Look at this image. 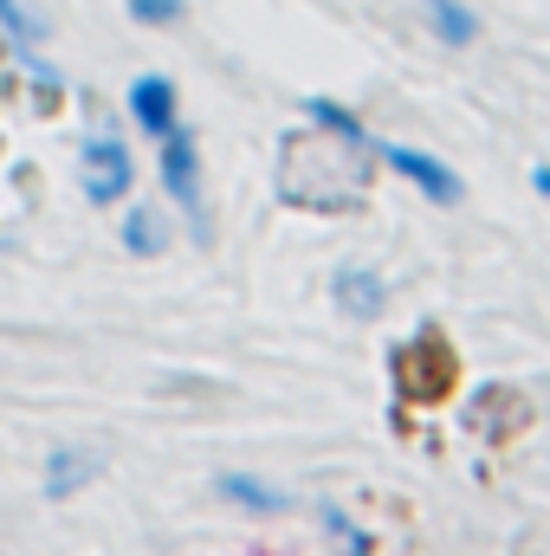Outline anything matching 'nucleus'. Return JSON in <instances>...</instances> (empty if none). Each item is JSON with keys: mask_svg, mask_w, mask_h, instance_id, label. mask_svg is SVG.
<instances>
[{"mask_svg": "<svg viewBox=\"0 0 550 556\" xmlns=\"http://www.w3.org/2000/svg\"><path fill=\"white\" fill-rule=\"evenodd\" d=\"M453 376H460V363H453V350H447L440 330H421L414 343L396 350V389L414 395V402H440L453 389Z\"/></svg>", "mask_w": 550, "mask_h": 556, "instance_id": "nucleus-1", "label": "nucleus"}, {"mask_svg": "<svg viewBox=\"0 0 550 556\" xmlns=\"http://www.w3.org/2000/svg\"><path fill=\"white\" fill-rule=\"evenodd\" d=\"M137 181V162H130V142L124 137H91L78 149V188L91 207H117Z\"/></svg>", "mask_w": 550, "mask_h": 556, "instance_id": "nucleus-2", "label": "nucleus"}, {"mask_svg": "<svg viewBox=\"0 0 550 556\" xmlns=\"http://www.w3.org/2000/svg\"><path fill=\"white\" fill-rule=\"evenodd\" d=\"M162 188H168V201L188 214L195 240H208V207H201V149H195V137H188L182 124L162 137Z\"/></svg>", "mask_w": 550, "mask_h": 556, "instance_id": "nucleus-3", "label": "nucleus"}, {"mask_svg": "<svg viewBox=\"0 0 550 556\" xmlns=\"http://www.w3.org/2000/svg\"><path fill=\"white\" fill-rule=\"evenodd\" d=\"M376 155H383L396 175H409V181L427 194V201H434V207H453V201L466 194V181H460L440 155H427V149H409V142H376Z\"/></svg>", "mask_w": 550, "mask_h": 556, "instance_id": "nucleus-4", "label": "nucleus"}, {"mask_svg": "<svg viewBox=\"0 0 550 556\" xmlns=\"http://www.w3.org/2000/svg\"><path fill=\"white\" fill-rule=\"evenodd\" d=\"M330 298H337V311L357 317V324H376V317L389 311V285H383V273H370V266H343V273L330 278Z\"/></svg>", "mask_w": 550, "mask_h": 556, "instance_id": "nucleus-5", "label": "nucleus"}, {"mask_svg": "<svg viewBox=\"0 0 550 556\" xmlns=\"http://www.w3.org/2000/svg\"><path fill=\"white\" fill-rule=\"evenodd\" d=\"M130 117H137L142 137L162 142L175 124H182V98H175V85H168V78H155V72L137 78V85H130Z\"/></svg>", "mask_w": 550, "mask_h": 556, "instance_id": "nucleus-6", "label": "nucleus"}, {"mask_svg": "<svg viewBox=\"0 0 550 556\" xmlns=\"http://www.w3.org/2000/svg\"><path fill=\"white\" fill-rule=\"evenodd\" d=\"M214 492H221L227 505L253 511V518H278V511H291V498H285L278 485H260L253 472H221V479H214Z\"/></svg>", "mask_w": 550, "mask_h": 556, "instance_id": "nucleus-7", "label": "nucleus"}, {"mask_svg": "<svg viewBox=\"0 0 550 556\" xmlns=\"http://www.w3.org/2000/svg\"><path fill=\"white\" fill-rule=\"evenodd\" d=\"M98 472V453H78V446H52L46 459V498H72L85 479Z\"/></svg>", "mask_w": 550, "mask_h": 556, "instance_id": "nucleus-8", "label": "nucleus"}, {"mask_svg": "<svg viewBox=\"0 0 550 556\" xmlns=\"http://www.w3.org/2000/svg\"><path fill=\"white\" fill-rule=\"evenodd\" d=\"M304 117H311V130H324V137H343V142L376 149V137L363 130V117H357V111H343L337 98H304Z\"/></svg>", "mask_w": 550, "mask_h": 556, "instance_id": "nucleus-9", "label": "nucleus"}, {"mask_svg": "<svg viewBox=\"0 0 550 556\" xmlns=\"http://www.w3.org/2000/svg\"><path fill=\"white\" fill-rule=\"evenodd\" d=\"M427 26H434V39L453 46V52H466V46L479 39V20H473L460 0H427Z\"/></svg>", "mask_w": 550, "mask_h": 556, "instance_id": "nucleus-10", "label": "nucleus"}, {"mask_svg": "<svg viewBox=\"0 0 550 556\" xmlns=\"http://www.w3.org/2000/svg\"><path fill=\"white\" fill-rule=\"evenodd\" d=\"M124 247H130L137 260H155V253L168 247V227H162L155 207H130V214H124Z\"/></svg>", "mask_w": 550, "mask_h": 556, "instance_id": "nucleus-11", "label": "nucleus"}, {"mask_svg": "<svg viewBox=\"0 0 550 556\" xmlns=\"http://www.w3.org/2000/svg\"><path fill=\"white\" fill-rule=\"evenodd\" d=\"M317 518H324V531H330V538H337L343 551H357V556L376 551V538H370V531H363V525H357L350 511H337V505H317Z\"/></svg>", "mask_w": 550, "mask_h": 556, "instance_id": "nucleus-12", "label": "nucleus"}, {"mask_svg": "<svg viewBox=\"0 0 550 556\" xmlns=\"http://www.w3.org/2000/svg\"><path fill=\"white\" fill-rule=\"evenodd\" d=\"M130 7V20H142V26H175L182 20V0H124Z\"/></svg>", "mask_w": 550, "mask_h": 556, "instance_id": "nucleus-13", "label": "nucleus"}, {"mask_svg": "<svg viewBox=\"0 0 550 556\" xmlns=\"http://www.w3.org/2000/svg\"><path fill=\"white\" fill-rule=\"evenodd\" d=\"M0 26H7L13 39H33V33H39V26H33V20L20 13V0H0Z\"/></svg>", "mask_w": 550, "mask_h": 556, "instance_id": "nucleus-14", "label": "nucleus"}, {"mask_svg": "<svg viewBox=\"0 0 550 556\" xmlns=\"http://www.w3.org/2000/svg\"><path fill=\"white\" fill-rule=\"evenodd\" d=\"M532 188H538V194L550 201V162H538V168H532Z\"/></svg>", "mask_w": 550, "mask_h": 556, "instance_id": "nucleus-15", "label": "nucleus"}]
</instances>
